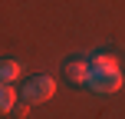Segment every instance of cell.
I'll return each instance as SVG.
<instances>
[{"label": "cell", "mask_w": 125, "mask_h": 119, "mask_svg": "<svg viewBox=\"0 0 125 119\" xmlns=\"http://www.w3.org/2000/svg\"><path fill=\"white\" fill-rule=\"evenodd\" d=\"M20 73H23V66H20L17 60H3L0 63V83H10L13 86V83L20 79Z\"/></svg>", "instance_id": "4"}, {"label": "cell", "mask_w": 125, "mask_h": 119, "mask_svg": "<svg viewBox=\"0 0 125 119\" xmlns=\"http://www.w3.org/2000/svg\"><path fill=\"white\" fill-rule=\"evenodd\" d=\"M89 89H95V93H119L122 89V69L115 56H109V53H92L89 56V79H86Z\"/></svg>", "instance_id": "1"}, {"label": "cell", "mask_w": 125, "mask_h": 119, "mask_svg": "<svg viewBox=\"0 0 125 119\" xmlns=\"http://www.w3.org/2000/svg\"><path fill=\"white\" fill-rule=\"evenodd\" d=\"M62 76H66L73 86H86V79H89V56L73 53V56L62 63Z\"/></svg>", "instance_id": "3"}, {"label": "cell", "mask_w": 125, "mask_h": 119, "mask_svg": "<svg viewBox=\"0 0 125 119\" xmlns=\"http://www.w3.org/2000/svg\"><path fill=\"white\" fill-rule=\"evenodd\" d=\"M17 106V93H13L10 83H0V113H13Z\"/></svg>", "instance_id": "5"}, {"label": "cell", "mask_w": 125, "mask_h": 119, "mask_svg": "<svg viewBox=\"0 0 125 119\" xmlns=\"http://www.w3.org/2000/svg\"><path fill=\"white\" fill-rule=\"evenodd\" d=\"M53 93H56V79L53 76H33V79L23 83L26 103H46V99H53Z\"/></svg>", "instance_id": "2"}]
</instances>
